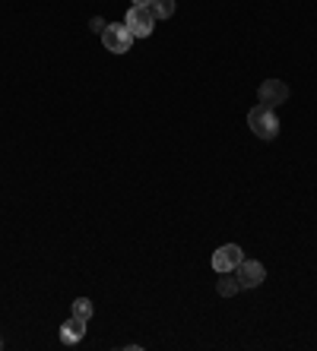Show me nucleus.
Returning a JSON list of instances; mask_svg holds the SVG:
<instances>
[{"mask_svg":"<svg viewBox=\"0 0 317 351\" xmlns=\"http://www.w3.org/2000/svg\"><path fill=\"white\" fill-rule=\"evenodd\" d=\"M248 127H250V133L260 136V139H276L279 136V117H276V108L254 105L248 111Z\"/></svg>","mask_w":317,"mask_h":351,"instance_id":"nucleus-1","label":"nucleus"},{"mask_svg":"<svg viewBox=\"0 0 317 351\" xmlns=\"http://www.w3.org/2000/svg\"><path fill=\"white\" fill-rule=\"evenodd\" d=\"M242 260H244V250L238 244H222L213 254V269L222 276V272H235L238 266H242Z\"/></svg>","mask_w":317,"mask_h":351,"instance_id":"nucleus-5","label":"nucleus"},{"mask_svg":"<svg viewBox=\"0 0 317 351\" xmlns=\"http://www.w3.org/2000/svg\"><path fill=\"white\" fill-rule=\"evenodd\" d=\"M257 101L267 108H279L289 101V86L283 80H263L257 89Z\"/></svg>","mask_w":317,"mask_h":351,"instance_id":"nucleus-4","label":"nucleus"},{"mask_svg":"<svg viewBox=\"0 0 317 351\" xmlns=\"http://www.w3.org/2000/svg\"><path fill=\"white\" fill-rule=\"evenodd\" d=\"M102 45H105V51H111V54H127L130 45H134V35H130V29H127L124 23H108L105 32H102Z\"/></svg>","mask_w":317,"mask_h":351,"instance_id":"nucleus-2","label":"nucleus"},{"mask_svg":"<svg viewBox=\"0 0 317 351\" xmlns=\"http://www.w3.org/2000/svg\"><path fill=\"white\" fill-rule=\"evenodd\" d=\"M124 25L130 29L134 38H146V35H152V29H156V16H152L150 7H134V3H130V10H127V16H124Z\"/></svg>","mask_w":317,"mask_h":351,"instance_id":"nucleus-3","label":"nucleus"},{"mask_svg":"<svg viewBox=\"0 0 317 351\" xmlns=\"http://www.w3.org/2000/svg\"><path fill=\"white\" fill-rule=\"evenodd\" d=\"M73 317H80V319L89 323V317H92V301L89 298H76L73 301Z\"/></svg>","mask_w":317,"mask_h":351,"instance_id":"nucleus-10","label":"nucleus"},{"mask_svg":"<svg viewBox=\"0 0 317 351\" xmlns=\"http://www.w3.org/2000/svg\"><path fill=\"white\" fill-rule=\"evenodd\" d=\"M152 0H134V7H150Z\"/></svg>","mask_w":317,"mask_h":351,"instance_id":"nucleus-12","label":"nucleus"},{"mask_svg":"<svg viewBox=\"0 0 317 351\" xmlns=\"http://www.w3.org/2000/svg\"><path fill=\"white\" fill-rule=\"evenodd\" d=\"M83 335H86V319H80V317H70L67 323L60 326V339H64V345L83 342Z\"/></svg>","mask_w":317,"mask_h":351,"instance_id":"nucleus-7","label":"nucleus"},{"mask_svg":"<svg viewBox=\"0 0 317 351\" xmlns=\"http://www.w3.org/2000/svg\"><path fill=\"white\" fill-rule=\"evenodd\" d=\"M89 25H92V32H99V35H102V32H105V25H108V23H105V19H102V16H92V23H89Z\"/></svg>","mask_w":317,"mask_h":351,"instance_id":"nucleus-11","label":"nucleus"},{"mask_svg":"<svg viewBox=\"0 0 317 351\" xmlns=\"http://www.w3.org/2000/svg\"><path fill=\"white\" fill-rule=\"evenodd\" d=\"M150 10L156 19H172L175 16V0H152Z\"/></svg>","mask_w":317,"mask_h":351,"instance_id":"nucleus-9","label":"nucleus"},{"mask_svg":"<svg viewBox=\"0 0 317 351\" xmlns=\"http://www.w3.org/2000/svg\"><path fill=\"white\" fill-rule=\"evenodd\" d=\"M0 348H3V339H0Z\"/></svg>","mask_w":317,"mask_h":351,"instance_id":"nucleus-13","label":"nucleus"},{"mask_svg":"<svg viewBox=\"0 0 317 351\" xmlns=\"http://www.w3.org/2000/svg\"><path fill=\"white\" fill-rule=\"evenodd\" d=\"M216 291L222 294V298H235V294L242 291V285H238V276H235V272H222V278L216 282Z\"/></svg>","mask_w":317,"mask_h":351,"instance_id":"nucleus-8","label":"nucleus"},{"mask_svg":"<svg viewBox=\"0 0 317 351\" xmlns=\"http://www.w3.org/2000/svg\"><path fill=\"white\" fill-rule=\"evenodd\" d=\"M235 276H238V285L242 288H257L260 282L267 278V269H263L257 260H242V266L235 269Z\"/></svg>","mask_w":317,"mask_h":351,"instance_id":"nucleus-6","label":"nucleus"}]
</instances>
